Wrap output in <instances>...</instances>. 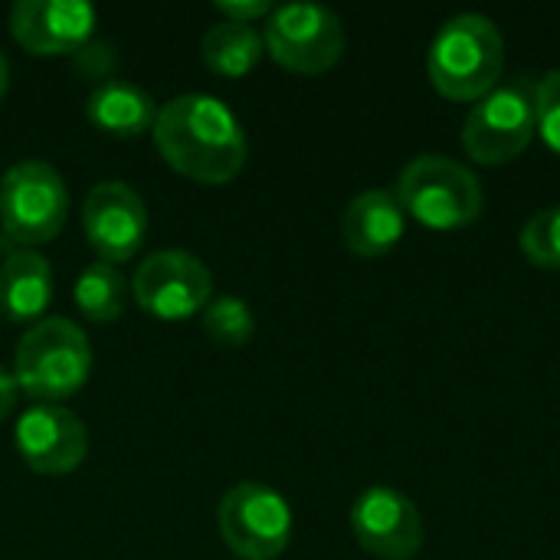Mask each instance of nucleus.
<instances>
[{
    "instance_id": "1",
    "label": "nucleus",
    "mask_w": 560,
    "mask_h": 560,
    "mask_svg": "<svg viewBox=\"0 0 560 560\" xmlns=\"http://www.w3.org/2000/svg\"><path fill=\"white\" fill-rule=\"evenodd\" d=\"M151 135L161 158L197 184L233 180L249 154L240 118L226 102L203 92H187L164 102Z\"/></svg>"
},
{
    "instance_id": "2",
    "label": "nucleus",
    "mask_w": 560,
    "mask_h": 560,
    "mask_svg": "<svg viewBox=\"0 0 560 560\" xmlns=\"http://www.w3.org/2000/svg\"><path fill=\"white\" fill-rule=\"evenodd\" d=\"M427 72L443 98L479 102L505 72V39L499 26L482 13L450 16L430 43Z\"/></svg>"
},
{
    "instance_id": "3",
    "label": "nucleus",
    "mask_w": 560,
    "mask_h": 560,
    "mask_svg": "<svg viewBox=\"0 0 560 560\" xmlns=\"http://www.w3.org/2000/svg\"><path fill=\"white\" fill-rule=\"evenodd\" d=\"M92 374V348L85 331L69 318H43L26 328L13 354L16 387L39 400L59 404L85 387Z\"/></svg>"
},
{
    "instance_id": "4",
    "label": "nucleus",
    "mask_w": 560,
    "mask_h": 560,
    "mask_svg": "<svg viewBox=\"0 0 560 560\" xmlns=\"http://www.w3.org/2000/svg\"><path fill=\"white\" fill-rule=\"evenodd\" d=\"M394 197L400 200L404 213L430 230H463L486 210V190L479 177L446 154L413 158L400 171Z\"/></svg>"
},
{
    "instance_id": "5",
    "label": "nucleus",
    "mask_w": 560,
    "mask_h": 560,
    "mask_svg": "<svg viewBox=\"0 0 560 560\" xmlns=\"http://www.w3.org/2000/svg\"><path fill=\"white\" fill-rule=\"evenodd\" d=\"M538 135V82L515 75L482 95L463 125V148L476 164L499 167L515 161Z\"/></svg>"
},
{
    "instance_id": "6",
    "label": "nucleus",
    "mask_w": 560,
    "mask_h": 560,
    "mask_svg": "<svg viewBox=\"0 0 560 560\" xmlns=\"http://www.w3.org/2000/svg\"><path fill=\"white\" fill-rule=\"evenodd\" d=\"M69 217V187L49 161H16L0 177V230L20 249L56 240Z\"/></svg>"
},
{
    "instance_id": "7",
    "label": "nucleus",
    "mask_w": 560,
    "mask_h": 560,
    "mask_svg": "<svg viewBox=\"0 0 560 560\" xmlns=\"http://www.w3.org/2000/svg\"><path fill=\"white\" fill-rule=\"evenodd\" d=\"M262 43L282 69L322 75L345 52V23L322 3H282L266 16Z\"/></svg>"
},
{
    "instance_id": "8",
    "label": "nucleus",
    "mask_w": 560,
    "mask_h": 560,
    "mask_svg": "<svg viewBox=\"0 0 560 560\" xmlns=\"http://www.w3.org/2000/svg\"><path fill=\"white\" fill-rule=\"evenodd\" d=\"M217 522L226 548L243 560H276L292 541V509L262 482L233 486L220 499Z\"/></svg>"
},
{
    "instance_id": "9",
    "label": "nucleus",
    "mask_w": 560,
    "mask_h": 560,
    "mask_svg": "<svg viewBox=\"0 0 560 560\" xmlns=\"http://www.w3.org/2000/svg\"><path fill=\"white\" fill-rule=\"evenodd\" d=\"M131 295L148 315L161 322H184L207 308L213 295V276L207 262L187 249H158L138 262Z\"/></svg>"
},
{
    "instance_id": "10",
    "label": "nucleus",
    "mask_w": 560,
    "mask_h": 560,
    "mask_svg": "<svg viewBox=\"0 0 560 560\" xmlns=\"http://www.w3.org/2000/svg\"><path fill=\"white\" fill-rule=\"evenodd\" d=\"M82 230L98 262H128L148 236V207L125 180H102L82 200Z\"/></svg>"
},
{
    "instance_id": "11",
    "label": "nucleus",
    "mask_w": 560,
    "mask_h": 560,
    "mask_svg": "<svg viewBox=\"0 0 560 560\" xmlns=\"http://www.w3.org/2000/svg\"><path fill=\"white\" fill-rule=\"evenodd\" d=\"M351 532L358 545L381 560H413L423 548V518L413 499L390 486L364 489L351 505Z\"/></svg>"
},
{
    "instance_id": "12",
    "label": "nucleus",
    "mask_w": 560,
    "mask_h": 560,
    "mask_svg": "<svg viewBox=\"0 0 560 560\" xmlns=\"http://www.w3.org/2000/svg\"><path fill=\"white\" fill-rule=\"evenodd\" d=\"M13 443L36 476H69L89 453V430L69 407L36 404L16 420Z\"/></svg>"
},
{
    "instance_id": "13",
    "label": "nucleus",
    "mask_w": 560,
    "mask_h": 560,
    "mask_svg": "<svg viewBox=\"0 0 560 560\" xmlns=\"http://www.w3.org/2000/svg\"><path fill=\"white\" fill-rule=\"evenodd\" d=\"M95 20V7L85 0H16L10 33L33 56H72L89 46Z\"/></svg>"
},
{
    "instance_id": "14",
    "label": "nucleus",
    "mask_w": 560,
    "mask_h": 560,
    "mask_svg": "<svg viewBox=\"0 0 560 560\" xmlns=\"http://www.w3.org/2000/svg\"><path fill=\"white\" fill-rule=\"evenodd\" d=\"M407 230V213L390 190L358 194L341 217V240L361 259L387 256Z\"/></svg>"
},
{
    "instance_id": "15",
    "label": "nucleus",
    "mask_w": 560,
    "mask_h": 560,
    "mask_svg": "<svg viewBox=\"0 0 560 560\" xmlns=\"http://www.w3.org/2000/svg\"><path fill=\"white\" fill-rule=\"evenodd\" d=\"M52 302V269L36 249H7L0 262V315L20 325L43 322Z\"/></svg>"
},
{
    "instance_id": "16",
    "label": "nucleus",
    "mask_w": 560,
    "mask_h": 560,
    "mask_svg": "<svg viewBox=\"0 0 560 560\" xmlns=\"http://www.w3.org/2000/svg\"><path fill=\"white\" fill-rule=\"evenodd\" d=\"M85 115L89 121L105 131V135H115V138H138L144 131L154 128V118H158V105L154 98L148 95V89H141L138 82L131 79H118V75H108L102 79L89 98H85Z\"/></svg>"
},
{
    "instance_id": "17",
    "label": "nucleus",
    "mask_w": 560,
    "mask_h": 560,
    "mask_svg": "<svg viewBox=\"0 0 560 560\" xmlns=\"http://www.w3.org/2000/svg\"><path fill=\"white\" fill-rule=\"evenodd\" d=\"M266 52L262 33L249 23H233V20H220L213 23L203 39H200V59L210 72L223 75V79H240L246 72H253L259 66Z\"/></svg>"
},
{
    "instance_id": "18",
    "label": "nucleus",
    "mask_w": 560,
    "mask_h": 560,
    "mask_svg": "<svg viewBox=\"0 0 560 560\" xmlns=\"http://www.w3.org/2000/svg\"><path fill=\"white\" fill-rule=\"evenodd\" d=\"M128 295H131V285L128 279L118 272V266H108V262H89L75 285H72V302L75 308L95 322V325H105V322H115L125 315V305H128Z\"/></svg>"
},
{
    "instance_id": "19",
    "label": "nucleus",
    "mask_w": 560,
    "mask_h": 560,
    "mask_svg": "<svg viewBox=\"0 0 560 560\" xmlns=\"http://www.w3.org/2000/svg\"><path fill=\"white\" fill-rule=\"evenodd\" d=\"M200 325H203V335L220 348H243L256 335L253 308L236 295L210 299L207 308L200 312Z\"/></svg>"
},
{
    "instance_id": "20",
    "label": "nucleus",
    "mask_w": 560,
    "mask_h": 560,
    "mask_svg": "<svg viewBox=\"0 0 560 560\" xmlns=\"http://www.w3.org/2000/svg\"><path fill=\"white\" fill-rule=\"evenodd\" d=\"M518 243H522V253L528 256V262L560 272V203L528 217Z\"/></svg>"
},
{
    "instance_id": "21",
    "label": "nucleus",
    "mask_w": 560,
    "mask_h": 560,
    "mask_svg": "<svg viewBox=\"0 0 560 560\" xmlns=\"http://www.w3.org/2000/svg\"><path fill=\"white\" fill-rule=\"evenodd\" d=\"M538 135L560 154V69L538 82Z\"/></svg>"
},
{
    "instance_id": "22",
    "label": "nucleus",
    "mask_w": 560,
    "mask_h": 560,
    "mask_svg": "<svg viewBox=\"0 0 560 560\" xmlns=\"http://www.w3.org/2000/svg\"><path fill=\"white\" fill-rule=\"evenodd\" d=\"M217 10L223 13V20H233V23H256V20H262V16H269L272 13V3L269 0H220L217 3Z\"/></svg>"
},
{
    "instance_id": "23",
    "label": "nucleus",
    "mask_w": 560,
    "mask_h": 560,
    "mask_svg": "<svg viewBox=\"0 0 560 560\" xmlns=\"http://www.w3.org/2000/svg\"><path fill=\"white\" fill-rule=\"evenodd\" d=\"M16 397H20V387H16V377L10 371L0 368V420H7L16 407Z\"/></svg>"
},
{
    "instance_id": "24",
    "label": "nucleus",
    "mask_w": 560,
    "mask_h": 560,
    "mask_svg": "<svg viewBox=\"0 0 560 560\" xmlns=\"http://www.w3.org/2000/svg\"><path fill=\"white\" fill-rule=\"evenodd\" d=\"M7 89H10V62H7V56L0 52V98L7 95Z\"/></svg>"
}]
</instances>
